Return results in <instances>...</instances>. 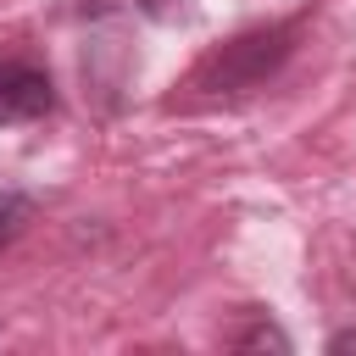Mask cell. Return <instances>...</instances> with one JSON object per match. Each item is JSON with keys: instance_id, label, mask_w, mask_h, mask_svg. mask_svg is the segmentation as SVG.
Listing matches in <instances>:
<instances>
[{"instance_id": "1", "label": "cell", "mask_w": 356, "mask_h": 356, "mask_svg": "<svg viewBox=\"0 0 356 356\" xmlns=\"http://www.w3.org/2000/svg\"><path fill=\"white\" fill-rule=\"evenodd\" d=\"M289 39H295V28L289 22H278V28H256V33H239L234 44H222L206 67H200V89H211V95H245V89H261L273 72H278V61L289 56Z\"/></svg>"}, {"instance_id": "2", "label": "cell", "mask_w": 356, "mask_h": 356, "mask_svg": "<svg viewBox=\"0 0 356 356\" xmlns=\"http://www.w3.org/2000/svg\"><path fill=\"white\" fill-rule=\"evenodd\" d=\"M50 106H56V89L33 61H0V128L6 122H33Z\"/></svg>"}, {"instance_id": "3", "label": "cell", "mask_w": 356, "mask_h": 356, "mask_svg": "<svg viewBox=\"0 0 356 356\" xmlns=\"http://www.w3.org/2000/svg\"><path fill=\"white\" fill-rule=\"evenodd\" d=\"M234 345H239V350H289V334L273 328V323H256V328H245Z\"/></svg>"}, {"instance_id": "4", "label": "cell", "mask_w": 356, "mask_h": 356, "mask_svg": "<svg viewBox=\"0 0 356 356\" xmlns=\"http://www.w3.org/2000/svg\"><path fill=\"white\" fill-rule=\"evenodd\" d=\"M22 217H28V206H22V200H0V245L22 228Z\"/></svg>"}, {"instance_id": "5", "label": "cell", "mask_w": 356, "mask_h": 356, "mask_svg": "<svg viewBox=\"0 0 356 356\" xmlns=\"http://www.w3.org/2000/svg\"><path fill=\"white\" fill-rule=\"evenodd\" d=\"M328 350H356V328H345V334H334V339H328Z\"/></svg>"}]
</instances>
